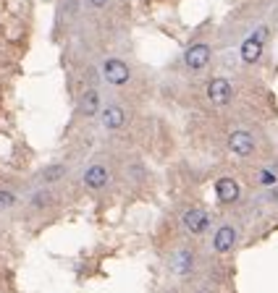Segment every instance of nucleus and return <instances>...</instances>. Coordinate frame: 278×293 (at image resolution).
I'll list each match as a JSON object with an SVG mask.
<instances>
[{
    "label": "nucleus",
    "instance_id": "obj_1",
    "mask_svg": "<svg viewBox=\"0 0 278 293\" xmlns=\"http://www.w3.org/2000/svg\"><path fill=\"white\" fill-rule=\"evenodd\" d=\"M265 40H268V29L260 27L254 34H249V37L244 40V45H241V61L244 63H257L260 61V55L265 50Z\"/></svg>",
    "mask_w": 278,
    "mask_h": 293
},
{
    "label": "nucleus",
    "instance_id": "obj_2",
    "mask_svg": "<svg viewBox=\"0 0 278 293\" xmlns=\"http://www.w3.org/2000/svg\"><path fill=\"white\" fill-rule=\"evenodd\" d=\"M181 225L187 233H192V236H202V233L210 228V215L200 207H189V209H184V215H181Z\"/></svg>",
    "mask_w": 278,
    "mask_h": 293
},
{
    "label": "nucleus",
    "instance_id": "obj_3",
    "mask_svg": "<svg viewBox=\"0 0 278 293\" xmlns=\"http://www.w3.org/2000/svg\"><path fill=\"white\" fill-rule=\"evenodd\" d=\"M210 45H205V42H197V45H189L187 53H184V66L189 68V71H202V68L210 66Z\"/></svg>",
    "mask_w": 278,
    "mask_h": 293
},
{
    "label": "nucleus",
    "instance_id": "obj_4",
    "mask_svg": "<svg viewBox=\"0 0 278 293\" xmlns=\"http://www.w3.org/2000/svg\"><path fill=\"white\" fill-rule=\"evenodd\" d=\"M102 76H105L108 84H113V87H123V84H129L131 71H129V66H126L121 58H108V61L102 63Z\"/></svg>",
    "mask_w": 278,
    "mask_h": 293
},
{
    "label": "nucleus",
    "instance_id": "obj_5",
    "mask_svg": "<svg viewBox=\"0 0 278 293\" xmlns=\"http://www.w3.org/2000/svg\"><path fill=\"white\" fill-rule=\"evenodd\" d=\"M234 97V84L223 76H215L210 84H207V100H210L215 108H226Z\"/></svg>",
    "mask_w": 278,
    "mask_h": 293
},
{
    "label": "nucleus",
    "instance_id": "obj_6",
    "mask_svg": "<svg viewBox=\"0 0 278 293\" xmlns=\"http://www.w3.org/2000/svg\"><path fill=\"white\" fill-rule=\"evenodd\" d=\"M82 181L87 189L92 191H100V189H105V186L110 183V170L105 165H100V162H95V165H89L82 175Z\"/></svg>",
    "mask_w": 278,
    "mask_h": 293
},
{
    "label": "nucleus",
    "instance_id": "obj_7",
    "mask_svg": "<svg viewBox=\"0 0 278 293\" xmlns=\"http://www.w3.org/2000/svg\"><path fill=\"white\" fill-rule=\"evenodd\" d=\"M239 241V233L234 225H221L215 230V236H213V249L218 254H228V251H234V246Z\"/></svg>",
    "mask_w": 278,
    "mask_h": 293
},
{
    "label": "nucleus",
    "instance_id": "obj_8",
    "mask_svg": "<svg viewBox=\"0 0 278 293\" xmlns=\"http://www.w3.org/2000/svg\"><path fill=\"white\" fill-rule=\"evenodd\" d=\"M254 136L249 131H234L228 136V149L234 152L236 157H249L252 152H254Z\"/></svg>",
    "mask_w": 278,
    "mask_h": 293
},
{
    "label": "nucleus",
    "instance_id": "obj_9",
    "mask_svg": "<svg viewBox=\"0 0 278 293\" xmlns=\"http://www.w3.org/2000/svg\"><path fill=\"white\" fill-rule=\"evenodd\" d=\"M215 196H218V202L221 204H234L236 199L241 196V189H239V183L234 178H218L215 181Z\"/></svg>",
    "mask_w": 278,
    "mask_h": 293
},
{
    "label": "nucleus",
    "instance_id": "obj_10",
    "mask_svg": "<svg viewBox=\"0 0 278 293\" xmlns=\"http://www.w3.org/2000/svg\"><path fill=\"white\" fill-rule=\"evenodd\" d=\"M100 121H102V128L108 131H118V128L126 123V113L121 105H108V108L100 110Z\"/></svg>",
    "mask_w": 278,
    "mask_h": 293
},
{
    "label": "nucleus",
    "instance_id": "obj_11",
    "mask_svg": "<svg viewBox=\"0 0 278 293\" xmlns=\"http://www.w3.org/2000/svg\"><path fill=\"white\" fill-rule=\"evenodd\" d=\"M102 110V105H100V92L97 89H87L82 100H79V113L87 115V118H95V115Z\"/></svg>",
    "mask_w": 278,
    "mask_h": 293
},
{
    "label": "nucleus",
    "instance_id": "obj_12",
    "mask_svg": "<svg viewBox=\"0 0 278 293\" xmlns=\"http://www.w3.org/2000/svg\"><path fill=\"white\" fill-rule=\"evenodd\" d=\"M192 267H194V251L189 249H181L173 254V262H171V269L176 275H189L192 272Z\"/></svg>",
    "mask_w": 278,
    "mask_h": 293
},
{
    "label": "nucleus",
    "instance_id": "obj_13",
    "mask_svg": "<svg viewBox=\"0 0 278 293\" xmlns=\"http://www.w3.org/2000/svg\"><path fill=\"white\" fill-rule=\"evenodd\" d=\"M66 175V165H61V162H55V165H48L42 173H40V178L45 183H55V181H61Z\"/></svg>",
    "mask_w": 278,
    "mask_h": 293
},
{
    "label": "nucleus",
    "instance_id": "obj_14",
    "mask_svg": "<svg viewBox=\"0 0 278 293\" xmlns=\"http://www.w3.org/2000/svg\"><path fill=\"white\" fill-rule=\"evenodd\" d=\"M32 204L37 207V209H45V207H50V204H53V194L42 189V191H37V194L32 196Z\"/></svg>",
    "mask_w": 278,
    "mask_h": 293
},
{
    "label": "nucleus",
    "instance_id": "obj_15",
    "mask_svg": "<svg viewBox=\"0 0 278 293\" xmlns=\"http://www.w3.org/2000/svg\"><path fill=\"white\" fill-rule=\"evenodd\" d=\"M16 204V196L11 194V191H0V212H3V209H11Z\"/></svg>",
    "mask_w": 278,
    "mask_h": 293
},
{
    "label": "nucleus",
    "instance_id": "obj_16",
    "mask_svg": "<svg viewBox=\"0 0 278 293\" xmlns=\"http://www.w3.org/2000/svg\"><path fill=\"white\" fill-rule=\"evenodd\" d=\"M260 181H262L265 186H270V183H275V175H273L270 170H262V173H260Z\"/></svg>",
    "mask_w": 278,
    "mask_h": 293
},
{
    "label": "nucleus",
    "instance_id": "obj_17",
    "mask_svg": "<svg viewBox=\"0 0 278 293\" xmlns=\"http://www.w3.org/2000/svg\"><path fill=\"white\" fill-rule=\"evenodd\" d=\"M87 3H89L92 8H102V6H108V0H87Z\"/></svg>",
    "mask_w": 278,
    "mask_h": 293
},
{
    "label": "nucleus",
    "instance_id": "obj_18",
    "mask_svg": "<svg viewBox=\"0 0 278 293\" xmlns=\"http://www.w3.org/2000/svg\"><path fill=\"white\" fill-rule=\"evenodd\" d=\"M270 173H273L275 178H278V160H273V165H270Z\"/></svg>",
    "mask_w": 278,
    "mask_h": 293
},
{
    "label": "nucleus",
    "instance_id": "obj_19",
    "mask_svg": "<svg viewBox=\"0 0 278 293\" xmlns=\"http://www.w3.org/2000/svg\"><path fill=\"white\" fill-rule=\"evenodd\" d=\"M270 199H273V202L278 199V189H273V191H270Z\"/></svg>",
    "mask_w": 278,
    "mask_h": 293
}]
</instances>
